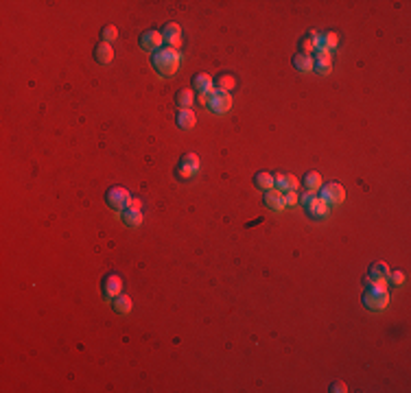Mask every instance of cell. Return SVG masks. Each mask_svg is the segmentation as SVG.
<instances>
[{"instance_id": "obj_1", "label": "cell", "mask_w": 411, "mask_h": 393, "mask_svg": "<svg viewBox=\"0 0 411 393\" xmlns=\"http://www.w3.org/2000/svg\"><path fill=\"white\" fill-rule=\"evenodd\" d=\"M151 66L156 68V73L160 77H171V75L177 73L179 53L175 51V48H160V51L153 53Z\"/></svg>"}, {"instance_id": "obj_2", "label": "cell", "mask_w": 411, "mask_h": 393, "mask_svg": "<svg viewBox=\"0 0 411 393\" xmlns=\"http://www.w3.org/2000/svg\"><path fill=\"white\" fill-rule=\"evenodd\" d=\"M363 304L370 311H383L390 304V293H387V289H381V286H370L363 293Z\"/></svg>"}, {"instance_id": "obj_3", "label": "cell", "mask_w": 411, "mask_h": 393, "mask_svg": "<svg viewBox=\"0 0 411 393\" xmlns=\"http://www.w3.org/2000/svg\"><path fill=\"white\" fill-rule=\"evenodd\" d=\"M105 201H107V206L112 208V210H116V212H123V210L129 208L131 195H129L127 190H125V188L114 186V188H109V190L105 192Z\"/></svg>"}, {"instance_id": "obj_4", "label": "cell", "mask_w": 411, "mask_h": 393, "mask_svg": "<svg viewBox=\"0 0 411 393\" xmlns=\"http://www.w3.org/2000/svg\"><path fill=\"white\" fill-rule=\"evenodd\" d=\"M300 201L304 203L306 212H309L311 217L324 219L326 214H328V206H326L324 201H322V197H313V192H306V195H302V199H300Z\"/></svg>"}, {"instance_id": "obj_5", "label": "cell", "mask_w": 411, "mask_h": 393, "mask_svg": "<svg viewBox=\"0 0 411 393\" xmlns=\"http://www.w3.org/2000/svg\"><path fill=\"white\" fill-rule=\"evenodd\" d=\"M208 107H210L215 114H226L228 109L232 107V98H230L228 92L212 90V92H210V103H208Z\"/></svg>"}, {"instance_id": "obj_6", "label": "cell", "mask_w": 411, "mask_h": 393, "mask_svg": "<svg viewBox=\"0 0 411 393\" xmlns=\"http://www.w3.org/2000/svg\"><path fill=\"white\" fill-rule=\"evenodd\" d=\"M343 199H346V190H343V186L328 184V186L322 188V201H324L326 206H339Z\"/></svg>"}, {"instance_id": "obj_7", "label": "cell", "mask_w": 411, "mask_h": 393, "mask_svg": "<svg viewBox=\"0 0 411 393\" xmlns=\"http://www.w3.org/2000/svg\"><path fill=\"white\" fill-rule=\"evenodd\" d=\"M162 33L160 31H156V29H149V31H145L140 35V48H145V51H151V53H156V51H160L162 48Z\"/></svg>"}, {"instance_id": "obj_8", "label": "cell", "mask_w": 411, "mask_h": 393, "mask_svg": "<svg viewBox=\"0 0 411 393\" xmlns=\"http://www.w3.org/2000/svg\"><path fill=\"white\" fill-rule=\"evenodd\" d=\"M160 33H162V40L168 44V48H177L182 44V29L175 22H166Z\"/></svg>"}, {"instance_id": "obj_9", "label": "cell", "mask_w": 411, "mask_h": 393, "mask_svg": "<svg viewBox=\"0 0 411 393\" xmlns=\"http://www.w3.org/2000/svg\"><path fill=\"white\" fill-rule=\"evenodd\" d=\"M120 289H123V280L118 278V275H107L105 280H103V293H105V297L109 300H114V297L120 295Z\"/></svg>"}, {"instance_id": "obj_10", "label": "cell", "mask_w": 411, "mask_h": 393, "mask_svg": "<svg viewBox=\"0 0 411 393\" xmlns=\"http://www.w3.org/2000/svg\"><path fill=\"white\" fill-rule=\"evenodd\" d=\"M273 186H276L278 192H287V190H298L300 181L293 175H276L273 177Z\"/></svg>"}, {"instance_id": "obj_11", "label": "cell", "mask_w": 411, "mask_h": 393, "mask_svg": "<svg viewBox=\"0 0 411 393\" xmlns=\"http://www.w3.org/2000/svg\"><path fill=\"white\" fill-rule=\"evenodd\" d=\"M94 59L98 64H109L114 59V51H112V44L107 42H98L94 48Z\"/></svg>"}, {"instance_id": "obj_12", "label": "cell", "mask_w": 411, "mask_h": 393, "mask_svg": "<svg viewBox=\"0 0 411 393\" xmlns=\"http://www.w3.org/2000/svg\"><path fill=\"white\" fill-rule=\"evenodd\" d=\"M265 206L273 210V212H280V210L284 208V199H282V192H278V190H267L265 192Z\"/></svg>"}, {"instance_id": "obj_13", "label": "cell", "mask_w": 411, "mask_h": 393, "mask_svg": "<svg viewBox=\"0 0 411 393\" xmlns=\"http://www.w3.org/2000/svg\"><path fill=\"white\" fill-rule=\"evenodd\" d=\"M120 219H123V223L127 225V228H140V225H142V214H140V210H134V208L123 210Z\"/></svg>"}, {"instance_id": "obj_14", "label": "cell", "mask_w": 411, "mask_h": 393, "mask_svg": "<svg viewBox=\"0 0 411 393\" xmlns=\"http://www.w3.org/2000/svg\"><path fill=\"white\" fill-rule=\"evenodd\" d=\"M197 123V116L193 114V109H182L177 114V127L179 129H193Z\"/></svg>"}, {"instance_id": "obj_15", "label": "cell", "mask_w": 411, "mask_h": 393, "mask_svg": "<svg viewBox=\"0 0 411 393\" xmlns=\"http://www.w3.org/2000/svg\"><path fill=\"white\" fill-rule=\"evenodd\" d=\"M293 66H295V70H300V73H311V70H313V59H311V55L298 53L293 57Z\"/></svg>"}, {"instance_id": "obj_16", "label": "cell", "mask_w": 411, "mask_h": 393, "mask_svg": "<svg viewBox=\"0 0 411 393\" xmlns=\"http://www.w3.org/2000/svg\"><path fill=\"white\" fill-rule=\"evenodd\" d=\"M212 83H215V81H212L208 75H197L195 79H193V87H195V90L199 92V94H204V92H210V90H212Z\"/></svg>"}, {"instance_id": "obj_17", "label": "cell", "mask_w": 411, "mask_h": 393, "mask_svg": "<svg viewBox=\"0 0 411 393\" xmlns=\"http://www.w3.org/2000/svg\"><path fill=\"white\" fill-rule=\"evenodd\" d=\"M175 105L182 109H190V105H193V92L188 90H179L177 96H175Z\"/></svg>"}, {"instance_id": "obj_18", "label": "cell", "mask_w": 411, "mask_h": 393, "mask_svg": "<svg viewBox=\"0 0 411 393\" xmlns=\"http://www.w3.org/2000/svg\"><path fill=\"white\" fill-rule=\"evenodd\" d=\"M114 311L120 313V314H127L131 311V300L127 295H118L114 297Z\"/></svg>"}, {"instance_id": "obj_19", "label": "cell", "mask_w": 411, "mask_h": 393, "mask_svg": "<svg viewBox=\"0 0 411 393\" xmlns=\"http://www.w3.org/2000/svg\"><path fill=\"white\" fill-rule=\"evenodd\" d=\"M315 33L313 35H306L300 40V53L302 55H311V53H315V48H317V44H315Z\"/></svg>"}, {"instance_id": "obj_20", "label": "cell", "mask_w": 411, "mask_h": 393, "mask_svg": "<svg viewBox=\"0 0 411 393\" xmlns=\"http://www.w3.org/2000/svg\"><path fill=\"white\" fill-rule=\"evenodd\" d=\"M254 184L258 186V188H262V190H271L273 188V175H269V173H258L254 177Z\"/></svg>"}, {"instance_id": "obj_21", "label": "cell", "mask_w": 411, "mask_h": 393, "mask_svg": "<svg viewBox=\"0 0 411 393\" xmlns=\"http://www.w3.org/2000/svg\"><path fill=\"white\" fill-rule=\"evenodd\" d=\"M215 83H217V87H219L221 92H230V90H234V85H237L234 77H230V75H221Z\"/></svg>"}, {"instance_id": "obj_22", "label": "cell", "mask_w": 411, "mask_h": 393, "mask_svg": "<svg viewBox=\"0 0 411 393\" xmlns=\"http://www.w3.org/2000/svg\"><path fill=\"white\" fill-rule=\"evenodd\" d=\"M101 40L107 42V44H112L114 40H118V29L114 24H105L101 29Z\"/></svg>"}, {"instance_id": "obj_23", "label": "cell", "mask_w": 411, "mask_h": 393, "mask_svg": "<svg viewBox=\"0 0 411 393\" xmlns=\"http://www.w3.org/2000/svg\"><path fill=\"white\" fill-rule=\"evenodd\" d=\"M304 186L309 188V192H315L317 188L322 186V177H320V173H306V177H304Z\"/></svg>"}, {"instance_id": "obj_24", "label": "cell", "mask_w": 411, "mask_h": 393, "mask_svg": "<svg viewBox=\"0 0 411 393\" xmlns=\"http://www.w3.org/2000/svg\"><path fill=\"white\" fill-rule=\"evenodd\" d=\"M179 164H182V166H188V168H190V170H195V173L199 170V157H197L195 153H184L182 159H179Z\"/></svg>"}, {"instance_id": "obj_25", "label": "cell", "mask_w": 411, "mask_h": 393, "mask_svg": "<svg viewBox=\"0 0 411 393\" xmlns=\"http://www.w3.org/2000/svg\"><path fill=\"white\" fill-rule=\"evenodd\" d=\"M313 70L317 75H330V70H332L330 59H315V62H313Z\"/></svg>"}, {"instance_id": "obj_26", "label": "cell", "mask_w": 411, "mask_h": 393, "mask_svg": "<svg viewBox=\"0 0 411 393\" xmlns=\"http://www.w3.org/2000/svg\"><path fill=\"white\" fill-rule=\"evenodd\" d=\"M282 199H284V206H295L300 201V195L295 190H287V192H282Z\"/></svg>"}, {"instance_id": "obj_27", "label": "cell", "mask_w": 411, "mask_h": 393, "mask_svg": "<svg viewBox=\"0 0 411 393\" xmlns=\"http://www.w3.org/2000/svg\"><path fill=\"white\" fill-rule=\"evenodd\" d=\"M193 173H195V170H190L188 166H182V164L175 168V177H177V179H190V177H193Z\"/></svg>"}, {"instance_id": "obj_28", "label": "cell", "mask_w": 411, "mask_h": 393, "mask_svg": "<svg viewBox=\"0 0 411 393\" xmlns=\"http://www.w3.org/2000/svg\"><path fill=\"white\" fill-rule=\"evenodd\" d=\"M390 278H392V284H394V286H401L403 282H405V273H401V271H394V273H390Z\"/></svg>"}, {"instance_id": "obj_29", "label": "cell", "mask_w": 411, "mask_h": 393, "mask_svg": "<svg viewBox=\"0 0 411 393\" xmlns=\"http://www.w3.org/2000/svg\"><path fill=\"white\" fill-rule=\"evenodd\" d=\"M330 391H335V393H343V391H348V387H346V383H332L330 385Z\"/></svg>"}, {"instance_id": "obj_30", "label": "cell", "mask_w": 411, "mask_h": 393, "mask_svg": "<svg viewBox=\"0 0 411 393\" xmlns=\"http://www.w3.org/2000/svg\"><path fill=\"white\" fill-rule=\"evenodd\" d=\"M315 57H317V59H330V53H328L326 48H317V51H315Z\"/></svg>"}, {"instance_id": "obj_31", "label": "cell", "mask_w": 411, "mask_h": 393, "mask_svg": "<svg viewBox=\"0 0 411 393\" xmlns=\"http://www.w3.org/2000/svg\"><path fill=\"white\" fill-rule=\"evenodd\" d=\"M129 208H134V210H140V201H138V199H131Z\"/></svg>"}]
</instances>
